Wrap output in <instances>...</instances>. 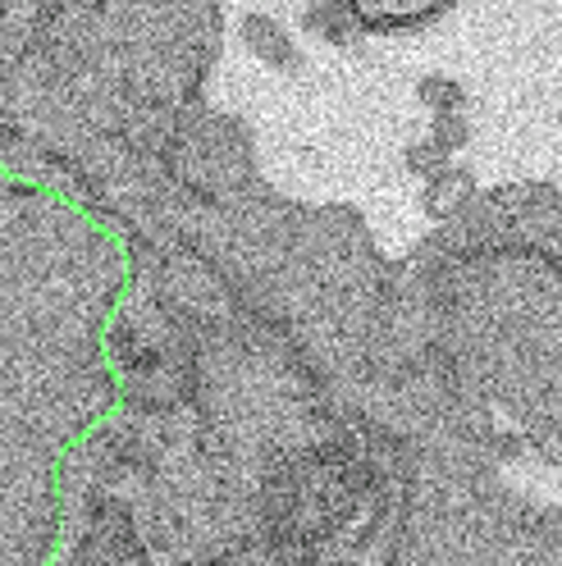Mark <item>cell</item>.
Segmentation results:
<instances>
[{
  "label": "cell",
  "instance_id": "obj_1",
  "mask_svg": "<svg viewBox=\"0 0 562 566\" xmlns=\"http://www.w3.org/2000/svg\"><path fill=\"white\" fill-rule=\"evenodd\" d=\"M347 10H353L357 19L366 23H379V28H403V23H416L435 14L444 0H343Z\"/></svg>",
  "mask_w": 562,
  "mask_h": 566
}]
</instances>
